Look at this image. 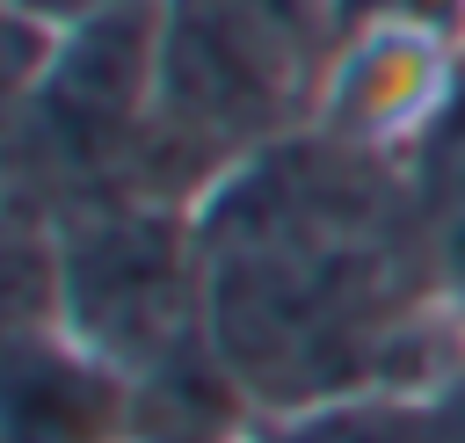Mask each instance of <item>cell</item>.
I'll list each match as a JSON object with an SVG mask.
<instances>
[{"instance_id": "cell-1", "label": "cell", "mask_w": 465, "mask_h": 443, "mask_svg": "<svg viewBox=\"0 0 465 443\" xmlns=\"http://www.w3.org/2000/svg\"><path fill=\"white\" fill-rule=\"evenodd\" d=\"M211 261V341L262 414L414 392L465 363V305L436 269L407 160L320 123L240 160L196 211Z\"/></svg>"}, {"instance_id": "cell-2", "label": "cell", "mask_w": 465, "mask_h": 443, "mask_svg": "<svg viewBox=\"0 0 465 443\" xmlns=\"http://www.w3.org/2000/svg\"><path fill=\"white\" fill-rule=\"evenodd\" d=\"M58 327L131 378L211 334L203 225L182 203H87L58 218Z\"/></svg>"}, {"instance_id": "cell-3", "label": "cell", "mask_w": 465, "mask_h": 443, "mask_svg": "<svg viewBox=\"0 0 465 443\" xmlns=\"http://www.w3.org/2000/svg\"><path fill=\"white\" fill-rule=\"evenodd\" d=\"M7 443H131V370L65 327H15Z\"/></svg>"}, {"instance_id": "cell-4", "label": "cell", "mask_w": 465, "mask_h": 443, "mask_svg": "<svg viewBox=\"0 0 465 443\" xmlns=\"http://www.w3.org/2000/svg\"><path fill=\"white\" fill-rule=\"evenodd\" d=\"M262 399L203 334L131 378V443H254Z\"/></svg>"}, {"instance_id": "cell-5", "label": "cell", "mask_w": 465, "mask_h": 443, "mask_svg": "<svg viewBox=\"0 0 465 443\" xmlns=\"http://www.w3.org/2000/svg\"><path fill=\"white\" fill-rule=\"evenodd\" d=\"M254 443H429V399L414 392H349L262 414Z\"/></svg>"}, {"instance_id": "cell-6", "label": "cell", "mask_w": 465, "mask_h": 443, "mask_svg": "<svg viewBox=\"0 0 465 443\" xmlns=\"http://www.w3.org/2000/svg\"><path fill=\"white\" fill-rule=\"evenodd\" d=\"M341 7V29H363V22H443L465 15V0H334Z\"/></svg>"}]
</instances>
